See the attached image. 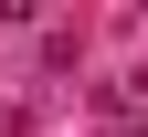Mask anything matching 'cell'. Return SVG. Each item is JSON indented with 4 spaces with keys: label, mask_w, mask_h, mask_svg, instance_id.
<instances>
[{
    "label": "cell",
    "mask_w": 148,
    "mask_h": 137,
    "mask_svg": "<svg viewBox=\"0 0 148 137\" xmlns=\"http://www.w3.org/2000/svg\"><path fill=\"white\" fill-rule=\"evenodd\" d=\"M95 106H106V127H116V137H148V74H116V85H95Z\"/></svg>",
    "instance_id": "cell-1"
},
{
    "label": "cell",
    "mask_w": 148,
    "mask_h": 137,
    "mask_svg": "<svg viewBox=\"0 0 148 137\" xmlns=\"http://www.w3.org/2000/svg\"><path fill=\"white\" fill-rule=\"evenodd\" d=\"M0 137H21V116H11V106H0Z\"/></svg>",
    "instance_id": "cell-2"
}]
</instances>
